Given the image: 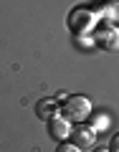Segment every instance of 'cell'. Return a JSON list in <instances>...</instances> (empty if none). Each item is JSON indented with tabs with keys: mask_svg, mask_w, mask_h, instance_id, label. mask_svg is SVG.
<instances>
[{
	"mask_svg": "<svg viewBox=\"0 0 119 152\" xmlns=\"http://www.w3.org/2000/svg\"><path fill=\"white\" fill-rule=\"evenodd\" d=\"M61 114H64L69 122H86L91 117V102L81 94L76 96H66L64 104H61Z\"/></svg>",
	"mask_w": 119,
	"mask_h": 152,
	"instance_id": "cell-1",
	"label": "cell"
},
{
	"mask_svg": "<svg viewBox=\"0 0 119 152\" xmlns=\"http://www.w3.org/2000/svg\"><path fill=\"white\" fill-rule=\"evenodd\" d=\"M94 20H96V15H94L89 8H76V10H71V18H69V26L74 28L76 33H86L89 28L94 26Z\"/></svg>",
	"mask_w": 119,
	"mask_h": 152,
	"instance_id": "cell-2",
	"label": "cell"
},
{
	"mask_svg": "<svg viewBox=\"0 0 119 152\" xmlns=\"http://www.w3.org/2000/svg\"><path fill=\"white\" fill-rule=\"evenodd\" d=\"M48 134L53 137V140H58V142H66L71 137V122L66 119V117H61V114L51 117L48 119Z\"/></svg>",
	"mask_w": 119,
	"mask_h": 152,
	"instance_id": "cell-3",
	"label": "cell"
},
{
	"mask_svg": "<svg viewBox=\"0 0 119 152\" xmlns=\"http://www.w3.org/2000/svg\"><path fill=\"white\" fill-rule=\"evenodd\" d=\"M96 43L101 46L104 51H119V31L114 26H104L101 31L96 33Z\"/></svg>",
	"mask_w": 119,
	"mask_h": 152,
	"instance_id": "cell-4",
	"label": "cell"
},
{
	"mask_svg": "<svg viewBox=\"0 0 119 152\" xmlns=\"http://www.w3.org/2000/svg\"><path fill=\"white\" fill-rule=\"evenodd\" d=\"M71 137H74V145L79 147V150H86V147L94 145L96 132H94L91 127H76V129H71Z\"/></svg>",
	"mask_w": 119,
	"mask_h": 152,
	"instance_id": "cell-5",
	"label": "cell"
},
{
	"mask_svg": "<svg viewBox=\"0 0 119 152\" xmlns=\"http://www.w3.org/2000/svg\"><path fill=\"white\" fill-rule=\"evenodd\" d=\"M58 104H61V99H46V102H41L38 104V117H43V119L56 117L58 114Z\"/></svg>",
	"mask_w": 119,
	"mask_h": 152,
	"instance_id": "cell-6",
	"label": "cell"
},
{
	"mask_svg": "<svg viewBox=\"0 0 119 152\" xmlns=\"http://www.w3.org/2000/svg\"><path fill=\"white\" fill-rule=\"evenodd\" d=\"M101 18H107L109 23L119 20V3H114V0H107L101 5Z\"/></svg>",
	"mask_w": 119,
	"mask_h": 152,
	"instance_id": "cell-7",
	"label": "cell"
},
{
	"mask_svg": "<svg viewBox=\"0 0 119 152\" xmlns=\"http://www.w3.org/2000/svg\"><path fill=\"white\" fill-rule=\"evenodd\" d=\"M89 127H91L94 132H101V129H107V127H109V119H107V114H96V117L91 119V124H89Z\"/></svg>",
	"mask_w": 119,
	"mask_h": 152,
	"instance_id": "cell-8",
	"label": "cell"
},
{
	"mask_svg": "<svg viewBox=\"0 0 119 152\" xmlns=\"http://www.w3.org/2000/svg\"><path fill=\"white\" fill-rule=\"evenodd\" d=\"M56 152H81V150H79V147L74 145V142H61Z\"/></svg>",
	"mask_w": 119,
	"mask_h": 152,
	"instance_id": "cell-9",
	"label": "cell"
},
{
	"mask_svg": "<svg viewBox=\"0 0 119 152\" xmlns=\"http://www.w3.org/2000/svg\"><path fill=\"white\" fill-rule=\"evenodd\" d=\"M109 152H119V134L112 137V147H109Z\"/></svg>",
	"mask_w": 119,
	"mask_h": 152,
	"instance_id": "cell-10",
	"label": "cell"
},
{
	"mask_svg": "<svg viewBox=\"0 0 119 152\" xmlns=\"http://www.w3.org/2000/svg\"><path fill=\"white\" fill-rule=\"evenodd\" d=\"M96 152H109V150H96Z\"/></svg>",
	"mask_w": 119,
	"mask_h": 152,
	"instance_id": "cell-11",
	"label": "cell"
}]
</instances>
